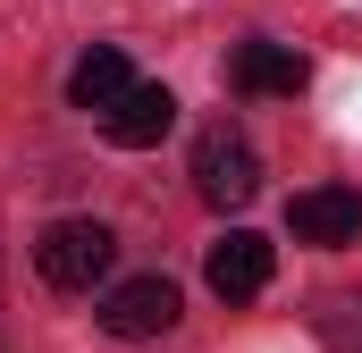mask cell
<instances>
[{
  "mask_svg": "<svg viewBox=\"0 0 362 353\" xmlns=\"http://www.w3.org/2000/svg\"><path fill=\"white\" fill-rule=\"evenodd\" d=\"M127 92H135V68H127V51H118V42L85 51V59H76V76H68V101H76L85 118H110Z\"/></svg>",
  "mask_w": 362,
  "mask_h": 353,
  "instance_id": "52a82bcc",
  "label": "cell"
},
{
  "mask_svg": "<svg viewBox=\"0 0 362 353\" xmlns=\"http://www.w3.org/2000/svg\"><path fill=\"white\" fill-rule=\"evenodd\" d=\"M93 320H101V337H118V345H152V337L177 328V286H169L160 269H152V277H118Z\"/></svg>",
  "mask_w": 362,
  "mask_h": 353,
  "instance_id": "3957f363",
  "label": "cell"
},
{
  "mask_svg": "<svg viewBox=\"0 0 362 353\" xmlns=\"http://www.w3.org/2000/svg\"><path fill=\"white\" fill-rule=\"evenodd\" d=\"M169 126H177V92H169V85H144V76H135V92L101 118V135H110L118 152H152Z\"/></svg>",
  "mask_w": 362,
  "mask_h": 353,
  "instance_id": "8992f818",
  "label": "cell"
},
{
  "mask_svg": "<svg viewBox=\"0 0 362 353\" xmlns=\"http://www.w3.org/2000/svg\"><path fill=\"white\" fill-rule=\"evenodd\" d=\"M245 92H270V101H295L303 92V59L286 42H236V68H228Z\"/></svg>",
  "mask_w": 362,
  "mask_h": 353,
  "instance_id": "ba28073f",
  "label": "cell"
},
{
  "mask_svg": "<svg viewBox=\"0 0 362 353\" xmlns=\"http://www.w3.org/2000/svg\"><path fill=\"white\" fill-rule=\"evenodd\" d=\"M118 261V236L101 227V219H51L42 236H34V269H42V286H59V294H93L101 277Z\"/></svg>",
  "mask_w": 362,
  "mask_h": 353,
  "instance_id": "7a4b0ae2",
  "label": "cell"
},
{
  "mask_svg": "<svg viewBox=\"0 0 362 353\" xmlns=\"http://www.w3.org/2000/svg\"><path fill=\"white\" fill-rule=\"evenodd\" d=\"M202 277H211V294H219V303H253V294L270 286V236H253V227H228V236L211 244Z\"/></svg>",
  "mask_w": 362,
  "mask_h": 353,
  "instance_id": "277c9868",
  "label": "cell"
},
{
  "mask_svg": "<svg viewBox=\"0 0 362 353\" xmlns=\"http://www.w3.org/2000/svg\"><path fill=\"white\" fill-rule=\"evenodd\" d=\"M286 227H295V244H362V193L312 185V193L286 202Z\"/></svg>",
  "mask_w": 362,
  "mask_h": 353,
  "instance_id": "5b68a950",
  "label": "cell"
},
{
  "mask_svg": "<svg viewBox=\"0 0 362 353\" xmlns=\"http://www.w3.org/2000/svg\"><path fill=\"white\" fill-rule=\"evenodd\" d=\"M194 193H202L211 210H245V202L262 193V152H253V135H245L236 118H211V126L194 135Z\"/></svg>",
  "mask_w": 362,
  "mask_h": 353,
  "instance_id": "6da1fadb",
  "label": "cell"
}]
</instances>
